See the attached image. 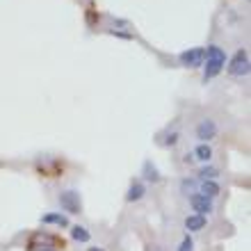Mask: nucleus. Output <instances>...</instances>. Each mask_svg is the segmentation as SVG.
I'll list each match as a JSON object with an SVG mask.
<instances>
[{
	"instance_id": "4468645a",
	"label": "nucleus",
	"mask_w": 251,
	"mask_h": 251,
	"mask_svg": "<svg viewBox=\"0 0 251 251\" xmlns=\"http://www.w3.org/2000/svg\"><path fill=\"white\" fill-rule=\"evenodd\" d=\"M219 176V172L215 169V167H203L201 172H199V178L201 180H215Z\"/></svg>"
},
{
	"instance_id": "0eeeda50",
	"label": "nucleus",
	"mask_w": 251,
	"mask_h": 251,
	"mask_svg": "<svg viewBox=\"0 0 251 251\" xmlns=\"http://www.w3.org/2000/svg\"><path fill=\"white\" fill-rule=\"evenodd\" d=\"M215 135H217V124H215L212 119H203L201 124H199L197 137L201 139V144H208L210 139H215Z\"/></svg>"
},
{
	"instance_id": "39448f33",
	"label": "nucleus",
	"mask_w": 251,
	"mask_h": 251,
	"mask_svg": "<svg viewBox=\"0 0 251 251\" xmlns=\"http://www.w3.org/2000/svg\"><path fill=\"white\" fill-rule=\"evenodd\" d=\"M60 205H62V210L64 212H69V215H80V194L78 192H73V190H69V192H62L60 194Z\"/></svg>"
},
{
	"instance_id": "423d86ee",
	"label": "nucleus",
	"mask_w": 251,
	"mask_h": 251,
	"mask_svg": "<svg viewBox=\"0 0 251 251\" xmlns=\"http://www.w3.org/2000/svg\"><path fill=\"white\" fill-rule=\"evenodd\" d=\"M190 205H192V210H194V215H201V217H205V215H210V212L215 210L212 199L203 197V194H192V197H190Z\"/></svg>"
},
{
	"instance_id": "6e6552de",
	"label": "nucleus",
	"mask_w": 251,
	"mask_h": 251,
	"mask_svg": "<svg viewBox=\"0 0 251 251\" xmlns=\"http://www.w3.org/2000/svg\"><path fill=\"white\" fill-rule=\"evenodd\" d=\"M219 192H222V187H219L215 180H201V183H199V194H203V197H208V199L219 197Z\"/></svg>"
},
{
	"instance_id": "ddd939ff",
	"label": "nucleus",
	"mask_w": 251,
	"mask_h": 251,
	"mask_svg": "<svg viewBox=\"0 0 251 251\" xmlns=\"http://www.w3.org/2000/svg\"><path fill=\"white\" fill-rule=\"evenodd\" d=\"M71 238H73V240H78V242H89L92 233L87 231L85 226H73V228H71Z\"/></svg>"
},
{
	"instance_id": "20e7f679",
	"label": "nucleus",
	"mask_w": 251,
	"mask_h": 251,
	"mask_svg": "<svg viewBox=\"0 0 251 251\" xmlns=\"http://www.w3.org/2000/svg\"><path fill=\"white\" fill-rule=\"evenodd\" d=\"M203 60H205V48H201V46L190 48V50H183V53H180V64L187 66V69H199V66H203Z\"/></svg>"
},
{
	"instance_id": "7ed1b4c3",
	"label": "nucleus",
	"mask_w": 251,
	"mask_h": 251,
	"mask_svg": "<svg viewBox=\"0 0 251 251\" xmlns=\"http://www.w3.org/2000/svg\"><path fill=\"white\" fill-rule=\"evenodd\" d=\"M228 73L235 75V78L249 75V53H247L245 48H240L238 53L231 57V62H228Z\"/></svg>"
},
{
	"instance_id": "f03ea898",
	"label": "nucleus",
	"mask_w": 251,
	"mask_h": 251,
	"mask_svg": "<svg viewBox=\"0 0 251 251\" xmlns=\"http://www.w3.org/2000/svg\"><path fill=\"white\" fill-rule=\"evenodd\" d=\"M205 69H203V80H212L215 75L222 73V69L226 66V53L219 46H208L205 48Z\"/></svg>"
},
{
	"instance_id": "f257e3e1",
	"label": "nucleus",
	"mask_w": 251,
	"mask_h": 251,
	"mask_svg": "<svg viewBox=\"0 0 251 251\" xmlns=\"http://www.w3.org/2000/svg\"><path fill=\"white\" fill-rule=\"evenodd\" d=\"M27 251H64L66 249V240H62L60 235L48 231H34L27 238Z\"/></svg>"
},
{
	"instance_id": "9d476101",
	"label": "nucleus",
	"mask_w": 251,
	"mask_h": 251,
	"mask_svg": "<svg viewBox=\"0 0 251 251\" xmlns=\"http://www.w3.org/2000/svg\"><path fill=\"white\" fill-rule=\"evenodd\" d=\"M203 228H205V217H201V215H187L185 217V231L197 233L203 231Z\"/></svg>"
},
{
	"instance_id": "9b49d317",
	"label": "nucleus",
	"mask_w": 251,
	"mask_h": 251,
	"mask_svg": "<svg viewBox=\"0 0 251 251\" xmlns=\"http://www.w3.org/2000/svg\"><path fill=\"white\" fill-rule=\"evenodd\" d=\"M146 194V185L142 183V180H135L130 187H128V194H126V201H139V199Z\"/></svg>"
},
{
	"instance_id": "dca6fc26",
	"label": "nucleus",
	"mask_w": 251,
	"mask_h": 251,
	"mask_svg": "<svg viewBox=\"0 0 251 251\" xmlns=\"http://www.w3.org/2000/svg\"><path fill=\"white\" fill-rule=\"evenodd\" d=\"M144 169H146V174H149V176H146V178H149V180H160V176H158V169H155V167H151V162H146V165H144Z\"/></svg>"
},
{
	"instance_id": "2eb2a0df",
	"label": "nucleus",
	"mask_w": 251,
	"mask_h": 251,
	"mask_svg": "<svg viewBox=\"0 0 251 251\" xmlns=\"http://www.w3.org/2000/svg\"><path fill=\"white\" fill-rule=\"evenodd\" d=\"M178 251H194V240L190 238V233H187L185 238H183V242H180Z\"/></svg>"
},
{
	"instance_id": "1a4fd4ad",
	"label": "nucleus",
	"mask_w": 251,
	"mask_h": 251,
	"mask_svg": "<svg viewBox=\"0 0 251 251\" xmlns=\"http://www.w3.org/2000/svg\"><path fill=\"white\" fill-rule=\"evenodd\" d=\"M192 160H199V162H210L212 160V146L210 144H199L194 151H192Z\"/></svg>"
},
{
	"instance_id": "f3484780",
	"label": "nucleus",
	"mask_w": 251,
	"mask_h": 251,
	"mask_svg": "<svg viewBox=\"0 0 251 251\" xmlns=\"http://www.w3.org/2000/svg\"><path fill=\"white\" fill-rule=\"evenodd\" d=\"M89 251H103V249H99V247H92V249H89Z\"/></svg>"
},
{
	"instance_id": "f8f14e48",
	"label": "nucleus",
	"mask_w": 251,
	"mask_h": 251,
	"mask_svg": "<svg viewBox=\"0 0 251 251\" xmlns=\"http://www.w3.org/2000/svg\"><path fill=\"white\" fill-rule=\"evenodd\" d=\"M41 224H55V226H60V228H64V226H69V219L62 212H48V215L41 217Z\"/></svg>"
}]
</instances>
